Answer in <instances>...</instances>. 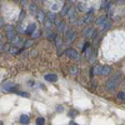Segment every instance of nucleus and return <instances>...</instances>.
<instances>
[{
	"mask_svg": "<svg viewBox=\"0 0 125 125\" xmlns=\"http://www.w3.org/2000/svg\"><path fill=\"white\" fill-rule=\"evenodd\" d=\"M119 81H120V73H116L114 76H111L109 80H108V83H106V88L108 89H114L118 84H119Z\"/></svg>",
	"mask_w": 125,
	"mask_h": 125,
	"instance_id": "f257e3e1",
	"label": "nucleus"
},
{
	"mask_svg": "<svg viewBox=\"0 0 125 125\" xmlns=\"http://www.w3.org/2000/svg\"><path fill=\"white\" fill-rule=\"evenodd\" d=\"M83 36H84V38H88V39L94 38V36H95V29L91 28V26L85 28V29H84V31H83Z\"/></svg>",
	"mask_w": 125,
	"mask_h": 125,
	"instance_id": "f03ea898",
	"label": "nucleus"
},
{
	"mask_svg": "<svg viewBox=\"0 0 125 125\" xmlns=\"http://www.w3.org/2000/svg\"><path fill=\"white\" fill-rule=\"evenodd\" d=\"M75 36H76V33H75L74 29L66 30V31H65V38H66V41H68V43H73V41H74V39H75Z\"/></svg>",
	"mask_w": 125,
	"mask_h": 125,
	"instance_id": "7ed1b4c3",
	"label": "nucleus"
},
{
	"mask_svg": "<svg viewBox=\"0 0 125 125\" xmlns=\"http://www.w3.org/2000/svg\"><path fill=\"white\" fill-rule=\"evenodd\" d=\"M65 54H66L69 58L74 59V60H78V59H79V53H78V51H76L75 49H73V48L66 49V50H65Z\"/></svg>",
	"mask_w": 125,
	"mask_h": 125,
	"instance_id": "20e7f679",
	"label": "nucleus"
},
{
	"mask_svg": "<svg viewBox=\"0 0 125 125\" xmlns=\"http://www.w3.org/2000/svg\"><path fill=\"white\" fill-rule=\"evenodd\" d=\"M55 25L58 26V30L60 31V33H64V31H66V26H65L64 23H62V20H55Z\"/></svg>",
	"mask_w": 125,
	"mask_h": 125,
	"instance_id": "39448f33",
	"label": "nucleus"
},
{
	"mask_svg": "<svg viewBox=\"0 0 125 125\" xmlns=\"http://www.w3.org/2000/svg\"><path fill=\"white\" fill-rule=\"evenodd\" d=\"M44 78H45V80H46L48 83H55V81L58 80V76H56L55 74H46Z\"/></svg>",
	"mask_w": 125,
	"mask_h": 125,
	"instance_id": "423d86ee",
	"label": "nucleus"
},
{
	"mask_svg": "<svg viewBox=\"0 0 125 125\" xmlns=\"http://www.w3.org/2000/svg\"><path fill=\"white\" fill-rule=\"evenodd\" d=\"M111 73V66L109 65H105V66H101V75L104 76H108L109 74Z\"/></svg>",
	"mask_w": 125,
	"mask_h": 125,
	"instance_id": "0eeeda50",
	"label": "nucleus"
},
{
	"mask_svg": "<svg viewBox=\"0 0 125 125\" xmlns=\"http://www.w3.org/2000/svg\"><path fill=\"white\" fill-rule=\"evenodd\" d=\"M106 21H108V18H106V16H100V18H98V20H96V25L101 28Z\"/></svg>",
	"mask_w": 125,
	"mask_h": 125,
	"instance_id": "6e6552de",
	"label": "nucleus"
},
{
	"mask_svg": "<svg viewBox=\"0 0 125 125\" xmlns=\"http://www.w3.org/2000/svg\"><path fill=\"white\" fill-rule=\"evenodd\" d=\"M91 75H101V66L96 65L91 69Z\"/></svg>",
	"mask_w": 125,
	"mask_h": 125,
	"instance_id": "1a4fd4ad",
	"label": "nucleus"
},
{
	"mask_svg": "<svg viewBox=\"0 0 125 125\" xmlns=\"http://www.w3.org/2000/svg\"><path fill=\"white\" fill-rule=\"evenodd\" d=\"M10 41H11V43H13V45H20V44H21V41H23V39L21 38H20L19 35H15L11 40H10Z\"/></svg>",
	"mask_w": 125,
	"mask_h": 125,
	"instance_id": "9d476101",
	"label": "nucleus"
},
{
	"mask_svg": "<svg viewBox=\"0 0 125 125\" xmlns=\"http://www.w3.org/2000/svg\"><path fill=\"white\" fill-rule=\"evenodd\" d=\"M5 91H14L15 90V88L13 86V83H10V81H8V83H5L4 84V88H3Z\"/></svg>",
	"mask_w": 125,
	"mask_h": 125,
	"instance_id": "9b49d317",
	"label": "nucleus"
},
{
	"mask_svg": "<svg viewBox=\"0 0 125 125\" xmlns=\"http://www.w3.org/2000/svg\"><path fill=\"white\" fill-rule=\"evenodd\" d=\"M36 29V25L35 24H30L26 29H25V34H33Z\"/></svg>",
	"mask_w": 125,
	"mask_h": 125,
	"instance_id": "f8f14e48",
	"label": "nucleus"
},
{
	"mask_svg": "<svg viewBox=\"0 0 125 125\" xmlns=\"http://www.w3.org/2000/svg\"><path fill=\"white\" fill-rule=\"evenodd\" d=\"M29 10H30V13L33 14V15H36V14H38V5L34 4V3L30 4V5H29Z\"/></svg>",
	"mask_w": 125,
	"mask_h": 125,
	"instance_id": "ddd939ff",
	"label": "nucleus"
},
{
	"mask_svg": "<svg viewBox=\"0 0 125 125\" xmlns=\"http://www.w3.org/2000/svg\"><path fill=\"white\" fill-rule=\"evenodd\" d=\"M36 15H38V20H39L40 23H43L44 20H45V13L44 11H38Z\"/></svg>",
	"mask_w": 125,
	"mask_h": 125,
	"instance_id": "4468645a",
	"label": "nucleus"
},
{
	"mask_svg": "<svg viewBox=\"0 0 125 125\" xmlns=\"http://www.w3.org/2000/svg\"><path fill=\"white\" fill-rule=\"evenodd\" d=\"M75 15H76V13H75V8L70 6V8H69V11H68V16H69V18H73V16H75Z\"/></svg>",
	"mask_w": 125,
	"mask_h": 125,
	"instance_id": "2eb2a0df",
	"label": "nucleus"
},
{
	"mask_svg": "<svg viewBox=\"0 0 125 125\" xmlns=\"http://www.w3.org/2000/svg\"><path fill=\"white\" fill-rule=\"evenodd\" d=\"M14 36H15V31H14V30H9V31H6V38H8V40H11Z\"/></svg>",
	"mask_w": 125,
	"mask_h": 125,
	"instance_id": "dca6fc26",
	"label": "nucleus"
},
{
	"mask_svg": "<svg viewBox=\"0 0 125 125\" xmlns=\"http://www.w3.org/2000/svg\"><path fill=\"white\" fill-rule=\"evenodd\" d=\"M78 10H80V11H88V8L85 6V4L84 3H80V4H78Z\"/></svg>",
	"mask_w": 125,
	"mask_h": 125,
	"instance_id": "f3484780",
	"label": "nucleus"
},
{
	"mask_svg": "<svg viewBox=\"0 0 125 125\" xmlns=\"http://www.w3.org/2000/svg\"><path fill=\"white\" fill-rule=\"evenodd\" d=\"M20 123H21V124H28L29 123V116L25 115V114L21 115V116H20Z\"/></svg>",
	"mask_w": 125,
	"mask_h": 125,
	"instance_id": "a211bd4d",
	"label": "nucleus"
},
{
	"mask_svg": "<svg viewBox=\"0 0 125 125\" xmlns=\"http://www.w3.org/2000/svg\"><path fill=\"white\" fill-rule=\"evenodd\" d=\"M110 26H111V23L109 21V20H108V21L105 23V24H104L103 26H101V30L103 31H105V30H108V29H110Z\"/></svg>",
	"mask_w": 125,
	"mask_h": 125,
	"instance_id": "6ab92c4d",
	"label": "nucleus"
},
{
	"mask_svg": "<svg viewBox=\"0 0 125 125\" xmlns=\"http://www.w3.org/2000/svg\"><path fill=\"white\" fill-rule=\"evenodd\" d=\"M55 44H56V46L60 49L61 48V45H62V43H61V38H59V36H55Z\"/></svg>",
	"mask_w": 125,
	"mask_h": 125,
	"instance_id": "aec40b11",
	"label": "nucleus"
},
{
	"mask_svg": "<svg viewBox=\"0 0 125 125\" xmlns=\"http://www.w3.org/2000/svg\"><path fill=\"white\" fill-rule=\"evenodd\" d=\"M45 28H46L48 30H51V28H53V21L48 19L46 21H45Z\"/></svg>",
	"mask_w": 125,
	"mask_h": 125,
	"instance_id": "412c9836",
	"label": "nucleus"
},
{
	"mask_svg": "<svg viewBox=\"0 0 125 125\" xmlns=\"http://www.w3.org/2000/svg\"><path fill=\"white\" fill-rule=\"evenodd\" d=\"M69 8H70V6H68V5H64V8H62V10H61V15H62V16H65V15H68V11H69Z\"/></svg>",
	"mask_w": 125,
	"mask_h": 125,
	"instance_id": "4be33fe9",
	"label": "nucleus"
},
{
	"mask_svg": "<svg viewBox=\"0 0 125 125\" xmlns=\"http://www.w3.org/2000/svg\"><path fill=\"white\" fill-rule=\"evenodd\" d=\"M9 53L11 55H16V54H19V51H18V49L15 46H13V48H9Z\"/></svg>",
	"mask_w": 125,
	"mask_h": 125,
	"instance_id": "5701e85b",
	"label": "nucleus"
},
{
	"mask_svg": "<svg viewBox=\"0 0 125 125\" xmlns=\"http://www.w3.org/2000/svg\"><path fill=\"white\" fill-rule=\"evenodd\" d=\"M16 94H18V95H20V96H23V98H29L30 96V94L29 93H25V91H16Z\"/></svg>",
	"mask_w": 125,
	"mask_h": 125,
	"instance_id": "b1692460",
	"label": "nucleus"
},
{
	"mask_svg": "<svg viewBox=\"0 0 125 125\" xmlns=\"http://www.w3.org/2000/svg\"><path fill=\"white\" fill-rule=\"evenodd\" d=\"M70 73H71V75H76L78 73H79V68L78 66H73L70 69Z\"/></svg>",
	"mask_w": 125,
	"mask_h": 125,
	"instance_id": "393cba45",
	"label": "nucleus"
},
{
	"mask_svg": "<svg viewBox=\"0 0 125 125\" xmlns=\"http://www.w3.org/2000/svg\"><path fill=\"white\" fill-rule=\"evenodd\" d=\"M110 5H111L110 0H106V1H104V4H103V9H109Z\"/></svg>",
	"mask_w": 125,
	"mask_h": 125,
	"instance_id": "a878e982",
	"label": "nucleus"
},
{
	"mask_svg": "<svg viewBox=\"0 0 125 125\" xmlns=\"http://www.w3.org/2000/svg\"><path fill=\"white\" fill-rule=\"evenodd\" d=\"M118 98H119L120 100L125 101V91H120V93L118 94Z\"/></svg>",
	"mask_w": 125,
	"mask_h": 125,
	"instance_id": "bb28decb",
	"label": "nucleus"
},
{
	"mask_svg": "<svg viewBox=\"0 0 125 125\" xmlns=\"http://www.w3.org/2000/svg\"><path fill=\"white\" fill-rule=\"evenodd\" d=\"M44 124H45V119H44V118L36 119V125H44Z\"/></svg>",
	"mask_w": 125,
	"mask_h": 125,
	"instance_id": "cd10ccee",
	"label": "nucleus"
},
{
	"mask_svg": "<svg viewBox=\"0 0 125 125\" xmlns=\"http://www.w3.org/2000/svg\"><path fill=\"white\" fill-rule=\"evenodd\" d=\"M48 19L51 20V21H54L55 20V14L54 13H48Z\"/></svg>",
	"mask_w": 125,
	"mask_h": 125,
	"instance_id": "c85d7f7f",
	"label": "nucleus"
},
{
	"mask_svg": "<svg viewBox=\"0 0 125 125\" xmlns=\"http://www.w3.org/2000/svg\"><path fill=\"white\" fill-rule=\"evenodd\" d=\"M40 36H41V31L40 30H38V31L35 30L33 33V38H40Z\"/></svg>",
	"mask_w": 125,
	"mask_h": 125,
	"instance_id": "c756f323",
	"label": "nucleus"
},
{
	"mask_svg": "<svg viewBox=\"0 0 125 125\" xmlns=\"http://www.w3.org/2000/svg\"><path fill=\"white\" fill-rule=\"evenodd\" d=\"M33 45V40H26L25 41V46H31Z\"/></svg>",
	"mask_w": 125,
	"mask_h": 125,
	"instance_id": "7c9ffc66",
	"label": "nucleus"
},
{
	"mask_svg": "<svg viewBox=\"0 0 125 125\" xmlns=\"http://www.w3.org/2000/svg\"><path fill=\"white\" fill-rule=\"evenodd\" d=\"M5 29H6V31H9V30H14V26H13V25H6Z\"/></svg>",
	"mask_w": 125,
	"mask_h": 125,
	"instance_id": "2f4dec72",
	"label": "nucleus"
},
{
	"mask_svg": "<svg viewBox=\"0 0 125 125\" xmlns=\"http://www.w3.org/2000/svg\"><path fill=\"white\" fill-rule=\"evenodd\" d=\"M115 1H116L118 4H120V5H123V4H125V0H115Z\"/></svg>",
	"mask_w": 125,
	"mask_h": 125,
	"instance_id": "473e14b6",
	"label": "nucleus"
},
{
	"mask_svg": "<svg viewBox=\"0 0 125 125\" xmlns=\"http://www.w3.org/2000/svg\"><path fill=\"white\" fill-rule=\"evenodd\" d=\"M24 15H25V14H24V11H21V13H20V16H19V20H21V19L24 18Z\"/></svg>",
	"mask_w": 125,
	"mask_h": 125,
	"instance_id": "72a5a7b5",
	"label": "nucleus"
},
{
	"mask_svg": "<svg viewBox=\"0 0 125 125\" xmlns=\"http://www.w3.org/2000/svg\"><path fill=\"white\" fill-rule=\"evenodd\" d=\"M3 23H4V20H3V18H0V26H3Z\"/></svg>",
	"mask_w": 125,
	"mask_h": 125,
	"instance_id": "f704fd0d",
	"label": "nucleus"
},
{
	"mask_svg": "<svg viewBox=\"0 0 125 125\" xmlns=\"http://www.w3.org/2000/svg\"><path fill=\"white\" fill-rule=\"evenodd\" d=\"M69 115H70V116H75V111H71V113L69 114Z\"/></svg>",
	"mask_w": 125,
	"mask_h": 125,
	"instance_id": "c9c22d12",
	"label": "nucleus"
},
{
	"mask_svg": "<svg viewBox=\"0 0 125 125\" xmlns=\"http://www.w3.org/2000/svg\"><path fill=\"white\" fill-rule=\"evenodd\" d=\"M40 1H41V0H33L34 4H38V3H40Z\"/></svg>",
	"mask_w": 125,
	"mask_h": 125,
	"instance_id": "e433bc0d",
	"label": "nucleus"
},
{
	"mask_svg": "<svg viewBox=\"0 0 125 125\" xmlns=\"http://www.w3.org/2000/svg\"><path fill=\"white\" fill-rule=\"evenodd\" d=\"M0 125H3V121H0Z\"/></svg>",
	"mask_w": 125,
	"mask_h": 125,
	"instance_id": "4c0bfd02",
	"label": "nucleus"
},
{
	"mask_svg": "<svg viewBox=\"0 0 125 125\" xmlns=\"http://www.w3.org/2000/svg\"><path fill=\"white\" fill-rule=\"evenodd\" d=\"M14 1H20V0H14Z\"/></svg>",
	"mask_w": 125,
	"mask_h": 125,
	"instance_id": "58836bf2",
	"label": "nucleus"
},
{
	"mask_svg": "<svg viewBox=\"0 0 125 125\" xmlns=\"http://www.w3.org/2000/svg\"><path fill=\"white\" fill-rule=\"evenodd\" d=\"M62 1H65V0H62Z\"/></svg>",
	"mask_w": 125,
	"mask_h": 125,
	"instance_id": "ea45409f",
	"label": "nucleus"
}]
</instances>
